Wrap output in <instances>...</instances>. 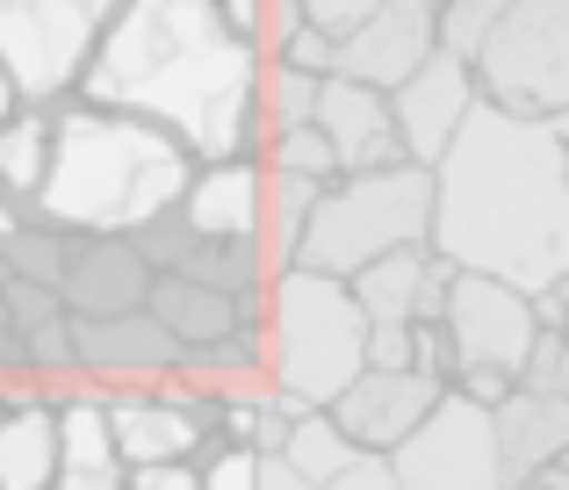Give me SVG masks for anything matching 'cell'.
I'll list each match as a JSON object with an SVG mask.
<instances>
[{
    "instance_id": "cell-1",
    "label": "cell",
    "mask_w": 569,
    "mask_h": 490,
    "mask_svg": "<svg viewBox=\"0 0 569 490\" xmlns=\"http://www.w3.org/2000/svg\"><path fill=\"white\" fill-rule=\"evenodd\" d=\"M260 66V43L238 37L217 0H123L80 101L167 130L194 159H267Z\"/></svg>"
},
{
    "instance_id": "cell-2",
    "label": "cell",
    "mask_w": 569,
    "mask_h": 490,
    "mask_svg": "<svg viewBox=\"0 0 569 490\" xmlns=\"http://www.w3.org/2000/svg\"><path fill=\"white\" fill-rule=\"evenodd\" d=\"M432 252L527 296L569 281V152L541 116L476 101L432 167Z\"/></svg>"
},
{
    "instance_id": "cell-3",
    "label": "cell",
    "mask_w": 569,
    "mask_h": 490,
    "mask_svg": "<svg viewBox=\"0 0 569 490\" xmlns=\"http://www.w3.org/2000/svg\"><path fill=\"white\" fill-rule=\"evenodd\" d=\"M194 167L202 159L181 138L72 94L58 101L51 173H43V196L29 202V217L66 239H138L159 217L181 210Z\"/></svg>"
},
{
    "instance_id": "cell-4",
    "label": "cell",
    "mask_w": 569,
    "mask_h": 490,
    "mask_svg": "<svg viewBox=\"0 0 569 490\" xmlns=\"http://www.w3.org/2000/svg\"><path fill=\"white\" fill-rule=\"evenodd\" d=\"M368 332L376 324L339 274L289 267L267 281V368H274V390L296 404L332 411L368 376Z\"/></svg>"
},
{
    "instance_id": "cell-5",
    "label": "cell",
    "mask_w": 569,
    "mask_h": 490,
    "mask_svg": "<svg viewBox=\"0 0 569 490\" xmlns=\"http://www.w3.org/2000/svg\"><path fill=\"white\" fill-rule=\"evenodd\" d=\"M432 246V167H382V173H339L318 196L310 239L296 267L353 281L361 267L389 260V252Z\"/></svg>"
},
{
    "instance_id": "cell-6",
    "label": "cell",
    "mask_w": 569,
    "mask_h": 490,
    "mask_svg": "<svg viewBox=\"0 0 569 490\" xmlns=\"http://www.w3.org/2000/svg\"><path fill=\"white\" fill-rule=\"evenodd\" d=\"M116 8L123 0H0V66H8L14 94L37 109L72 101Z\"/></svg>"
},
{
    "instance_id": "cell-7",
    "label": "cell",
    "mask_w": 569,
    "mask_h": 490,
    "mask_svg": "<svg viewBox=\"0 0 569 490\" xmlns=\"http://www.w3.org/2000/svg\"><path fill=\"white\" fill-rule=\"evenodd\" d=\"M476 87L483 101L541 123L569 109V0H512V14L476 51Z\"/></svg>"
},
{
    "instance_id": "cell-8",
    "label": "cell",
    "mask_w": 569,
    "mask_h": 490,
    "mask_svg": "<svg viewBox=\"0 0 569 490\" xmlns=\"http://www.w3.org/2000/svg\"><path fill=\"white\" fill-rule=\"evenodd\" d=\"M440 324H447V347H455V382H469V376L519 382L533 339L548 332L541 296L512 289V281H498V274H469V267H455V289H447Z\"/></svg>"
},
{
    "instance_id": "cell-9",
    "label": "cell",
    "mask_w": 569,
    "mask_h": 490,
    "mask_svg": "<svg viewBox=\"0 0 569 490\" xmlns=\"http://www.w3.org/2000/svg\"><path fill=\"white\" fill-rule=\"evenodd\" d=\"M403 490H512L498 454V419L469 390H440V404L418 419L411 440L389 448Z\"/></svg>"
},
{
    "instance_id": "cell-10",
    "label": "cell",
    "mask_w": 569,
    "mask_h": 490,
    "mask_svg": "<svg viewBox=\"0 0 569 490\" xmlns=\"http://www.w3.org/2000/svg\"><path fill=\"white\" fill-rule=\"evenodd\" d=\"M72 353L94 390H159L181 376L188 347L152 318V310H123V318H72Z\"/></svg>"
},
{
    "instance_id": "cell-11",
    "label": "cell",
    "mask_w": 569,
    "mask_h": 490,
    "mask_svg": "<svg viewBox=\"0 0 569 490\" xmlns=\"http://www.w3.org/2000/svg\"><path fill=\"white\" fill-rule=\"evenodd\" d=\"M440 51V0H382L376 14L339 37V80H361L376 94H397L426 58Z\"/></svg>"
},
{
    "instance_id": "cell-12",
    "label": "cell",
    "mask_w": 569,
    "mask_h": 490,
    "mask_svg": "<svg viewBox=\"0 0 569 490\" xmlns=\"http://www.w3.org/2000/svg\"><path fill=\"white\" fill-rule=\"evenodd\" d=\"M476 101H483V87H476V66L455 51H432L426 66L411 72V80L389 94V109H397V138H403V159L411 167H440L447 144L461 138V123L476 116Z\"/></svg>"
},
{
    "instance_id": "cell-13",
    "label": "cell",
    "mask_w": 569,
    "mask_h": 490,
    "mask_svg": "<svg viewBox=\"0 0 569 490\" xmlns=\"http://www.w3.org/2000/svg\"><path fill=\"white\" fill-rule=\"evenodd\" d=\"M152 281L159 267L144 260L138 239H72L58 303H66V318H123V310H144Z\"/></svg>"
},
{
    "instance_id": "cell-14",
    "label": "cell",
    "mask_w": 569,
    "mask_h": 490,
    "mask_svg": "<svg viewBox=\"0 0 569 490\" xmlns=\"http://www.w3.org/2000/svg\"><path fill=\"white\" fill-rule=\"evenodd\" d=\"M173 217H181L188 231H202V239L260 246V224H267V159H202Z\"/></svg>"
},
{
    "instance_id": "cell-15",
    "label": "cell",
    "mask_w": 569,
    "mask_h": 490,
    "mask_svg": "<svg viewBox=\"0 0 569 490\" xmlns=\"http://www.w3.org/2000/svg\"><path fill=\"white\" fill-rule=\"evenodd\" d=\"M440 390H447V382H432L426 368H368V376L332 404V419L353 433V448L389 454L397 440L418 433V419L440 404Z\"/></svg>"
},
{
    "instance_id": "cell-16",
    "label": "cell",
    "mask_w": 569,
    "mask_h": 490,
    "mask_svg": "<svg viewBox=\"0 0 569 490\" xmlns=\"http://www.w3.org/2000/svg\"><path fill=\"white\" fill-rule=\"evenodd\" d=\"M318 130L332 138V159L339 173H382V167H403V138H397V109L389 94L361 80H325L318 94Z\"/></svg>"
},
{
    "instance_id": "cell-17",
    "label": "cell",
    "mask_w": 569,
    "mask_h": 490,
    "mask_svg": "<svg viewBox=\"0 0 569 490\" xmlns=\"http://www.w3.org/2000/svg\"><path fill=\"white\" fill-rule=\"evenodd\" d=\"M144 260L159 267V274H188V281H209V289L223 296H267V281H274V267H267L260 246H223V239H202V231H188L181 217H159L152 231H138Z\"/></svg>"
},
{
    "instance_id": "cell-18",
    "label": "cell",
    "mask_w": 569,
    "mask_h": 490,
    "mask_svg": "<svg viewBox=\"0 0 569 490\" xmlns=\"http://www.w3.org/2000/svg\"><path fill=\"white\" fill-rule=\"evenodd\" d=\"M51 490H130V462L109 433V411H101L94 382L72 404H58V477H51Z\"/></svg>"
},
{
    "instance_id": "cell-19",
    "label": "cell",
    "mask_w": 569,
    "mask_h": 490,
    "mask_svg": "<svg viewBox=\"0 0 569 490\" xmlns=\"http://www.w3.org/2000/svg\"><path fill=\"white\" fill-rule=\"evenodd\" d=\"M490 419H498V454H505L512 490L527 477H541V469L569 448V397L562 390H533V382H519Z\"/></svg>"
},
{
    "instance_id": "cell-20",
    "label": "cell",
    "mask_w": 569,
    "mask_h": 490,
    "mask_svg": "<svg viewBox=\"0 0 569 490\" xmlns=\"http://www.w3.org/2000/svg\"><path fill=\"white\" fill-rule=\"evenodd\" d=\"M144 310H152V318L194 353V347H223V339L246 332V318L260 310V296L246 303V296H223V289H209V281L159 274V281H152V296H144Z\"/></svg>"
},
{
    "instance_id": "cell-21",
    "label": "cell",
    "mask_w": 569,
    "mask_h": 490,
    "mask_svg": "<svg viewBox=\"0 0 569 490\" xmlns=\"http://www.w3.org/2000/svg\"><path fill=\"white\" fill-rule=\"evenodd\" d=\"M58 404H0V490H51Z\"/></svg>"
},
{
    "instance_id": "cell-22",
    "label": "cell",
    "mask_w": 569,
    "mask_h": 490,
    "mask_svg": "<svg viewBox=\"0 0 569 490\" xmlns=\"http://www.w3.org/2000/svg\"><path fill=\"white\" fill-rule=\"evenodd\" d=\"M51 144H58V109H37V101H22V109L0 123V188H8L22 210L43 196Z\"/></svg>"
},
{
    "instance_id": "cell-23",
    "label": "cell",
    "mask_w": 569,
    "mask_h": 490,
    "mask_svg": "<svg viewBox=\"0 0 569 490\" xmlns=\"http://www.w3.org/2000/svg\"><path fill=\"white\" fill-rule=\"evenodd\" d=\"M332 181H303V173H274L267 167V224H260V252L274 274H289L303 260V239H310V217H318V196Z\"/></svg>"
},
{
    "instance_id": "cell-24",
    "label": "cell",
    "mask_w": 569,
    "mask_h": 490,
    "mask_svg": "<svg viewBox=\"0 0 569 490\" xmlns=\"http://www.w3.org/2000/svg\"><path fill=\"white\" fill-rule=\"evenodd\" d=\"M353 454H361V448H353V433L325 404L296 411V419H289V440H281V462H289L296 477H310V483H332Z\"/></svg>"
},
{
    "instance_id": "cell-25",
    "label": "cell",
    "mask_w": 569,
    "mask_h": 490,
    "mask_svg": "<svg viewBox=\"0 0 569 490\" xmlns=\"http://www.w3.org/2000/svg\"><path fill=\"white\" fill-rule=\"evenodd\" d=\"M318 94H325L318 72H296V66H281V58H267V66H260V116H267V138H274V130L318 123Z\"/></svg>"
},
{
    "instance_id": "cell-26",
    "label": "cell",
    "mask_w": 569,
    "mask_h": 490,
    "mask_svg": "<svg viewBox=\"0 0 569 490\" xmlns=\"http://www.w3.org/2000/svg\"><path fill=\"white\" fill-rule=\"evenodd\" d=\"M512 14V0H440V51H455V58H469L476 66V51L490 43V29Z\"/></svg>"
},
{
    "instance_id": "cell-27",
    "label": "cell",
    "mask_w": 569,
    "mask_h": 490,
    "mask_svg": "<svg viewBox=\"0 0 569 490\" xmlns=\"http://www.w3.org/2000/svg\"><path fill=\"white\" fill-rule=\"evenodd\" d=\"M267 167H274V173H303V181H339L332 138H325L318 123H303V130H274V138H267Z\"/></svg>"
},
{
    "instance_id": "cell-28",
    "label": "cell",
    "mask_w": 569,
    "mask_h": 490,
    "mask_svg": "<svg viewBox=\"0 0 569 490\" xmlns=\"http://www.w3.org/2000/svg\"><path fill=\"white\" fill-rule=\"evenodd\" d=\"M202 490H260V448L217 440V448L202 454Z\"/></svg>"
},
{
    "instance_id": "cell-29",
    "label": "cell",
    "mask_w": 569,
    "mask_h": 490,
    "mask_svg": "<svg viewBox=\"0 0 569 490\" xmlns=\"http://www.w3.org/2000/svg\"><path fill=\"white\" fill-rule=\"evenodd\" d=\"M281 66H296V72H318V80H332V66H339V37L325 22H303L289 43H281Z\"/></svg>"
},
{
    "instance_id": "cell-30",
    "label": "cell",
    "mask_w": 569,
    "mask_h": 490,
    "mask_svg": "<svg viewBox=\"0 0 569 490\" xmlns=\"http://www.w3.org/2000/svg\"><path fill=\"white\" fill-rule=\"evenodd\" d=\"M325 490H403V483H397V462H389V454L361 448V454H353V462L339 469V477L325 483Z\"/></svg>"
},
{
    "instance_id": "cell-31",
    "label": "cell",
    "mask_w": 569,
    "mask_h": 490,
    "mask_svg": "<svg viewBox=\"0 0 569 490\" xmlns=\"http://www.w3.org/2000/svg\"><path fill=\"white\" fill-rule=\"evenodd\" d=\"M368 368H418V324H376L368 332Z\"/></svg>"
},
{
    "instance_id": "cell-32",
    "label": "cell",
    "mask_w": 569,
    "mask_h": 490,
    "mask_svg": "<svg viewBox=\"0 0 569 490\" xmlns=\"http://www.w3.org/2000/svg\"><path fill=\"white\" fill-rule=\"evenodd\" d=\"M303 22H310L303 0H267V14H260V58H281V43H289Z\"/></svg>"
},
{
    "instance_id": "cell-33",
    "label": "cell",
    "mask_w": 569,
    "mask_h": 490,
    "mask_svg": "<svg viewBox=\"0 0 569 490\" xmlns=\"http://www.w3.org/2000/svg\"><path fill=\"white\" fill-rule=\"evenodd\" d=\"M130 490H202V462H144L130 469Z\"/></svg>"
},
{
    "instance_id": "cell-34",
    "label": "cell",
    "mask_w": 569,
    "mask_h": 490,
    "mask_svg": "<svg viewBox=\"0 0 569 490\" xmlns=\"http://www.w3.org/2000/svg\"><path fill=\"white\" fill-rule=\"evenodd\" d=\"M303 8H310V22H325L332 37H347V29L361 22V14H376L382 0H303Z\"/></svg>"
},
{
    "instance_id": "cell-35",
    "label": "cell",
    "mask_w": 569,
    "mask_h": 490,
    "mask_svg": "<svg viewBox=\"0 0 569 490\" xmlns=\"http://www.w3.org/2000/svg\"><path fill=\"white\" fill-rule=\"evenodd\" d=\"M260 490H325V483H310V477H296L281 454H260Z\"/></svg>"
},
{
    "instance_id": "cell-36",
    "label": "cell",
    "mask_w": 569,
    "mask_h": 490,
    "mask_svg": "<svg viewBox=\"0 0 569 490\" xmlns=\"http://www.w3.org/2000/svg\"><path fill=\"white\" fill-rule=\"evenodd\" d=\"M217 8H223V22H231L238 37L260 43V14H267V0H217Z\"/></svg>"
},
{
    "instance_id": "cell-37",
    "label": "cell",
    "mask_w": 569,
    "mask_h": 490,
    "mask_svg": "<svg viewBox=\"0 0 569 490\" xmlns=\"http://www.w3.org/2000/svg\"><path fill=\"white\" fill-rule=\"evenodd\" d=\"M519 490H569V448H562L556 462L541 469V477H527V483H519Z\"/></svg>"
},
{
    "instance_id": "cell-38",
    "label": "cell",
    "mask_w": 569,
    "mask_h": 490,
    "mask_svg": "<svg viewBox=\"0 0 569 490\" xmlns=\"http://www.w3.org/2000/svg\"><path fill=\"white\" fill-rule=\"evenodd\" d=\"M22 224H29V210H22V202L8 196V188H0V246H8V239H14Z\"/></svg>"
},
{
    "instance_id": "cell-39",
    "label": "cell",
    "mask_w": 569,
    "mask_h": 490,
    "mask_svg": "<svg viewBox=\"0 0 569 490\" xmlns=\"http://www.w3.org/2000/svg\"><path fill=\"white\" fill-rule=\"evenodd\" d=\"M541 324H562V332H569V281L556 296H541Z\"/></svg>"
},
{
    "instance_id": "cell-40",
    "label": "cell",
    "mask_w": 569,
    "mask_h": 490,
    "mask_svg": "<svg viewBox=\"0 0 569 490\" xmlns=\"http://www.w3.org/2000/svg\"><path fill=\"white\" fill-rule=\"evenodd\" d=\"M22 109V94H14V80H8V66H0V123H8V116Z\"/></svg>"
},
{
    "instance_id": "cell-41",
    "label": "cell",
    "mask_w": 569,
    "mask_h": 490,
    "mask_svg": "<svg viewBox=\"0 0 569 490\" xmlns=\"http://www.w3.org/2000/svg\"><path fill=\"white\" fill-rule=\"evenodd\" d=\"M548 130H556V144L569 152V109H556V116H548Z\"/></svg>"
},
{
    "instance_id": "cell-42",
    "label": "cell",
    "mask_w": 569,
    "mask_h": 490,
    "mask_svg": "<svg viewBox=\"0 0 569 490\" xmlns=\"http://www.w3.org/2000/svg\"><path fill=\"white\" fill-rule=\"evenodd\" d=\"M548 390H562V397H569V347H562V361H556V382H548Z\"/></svg>"
}]
</instances>
